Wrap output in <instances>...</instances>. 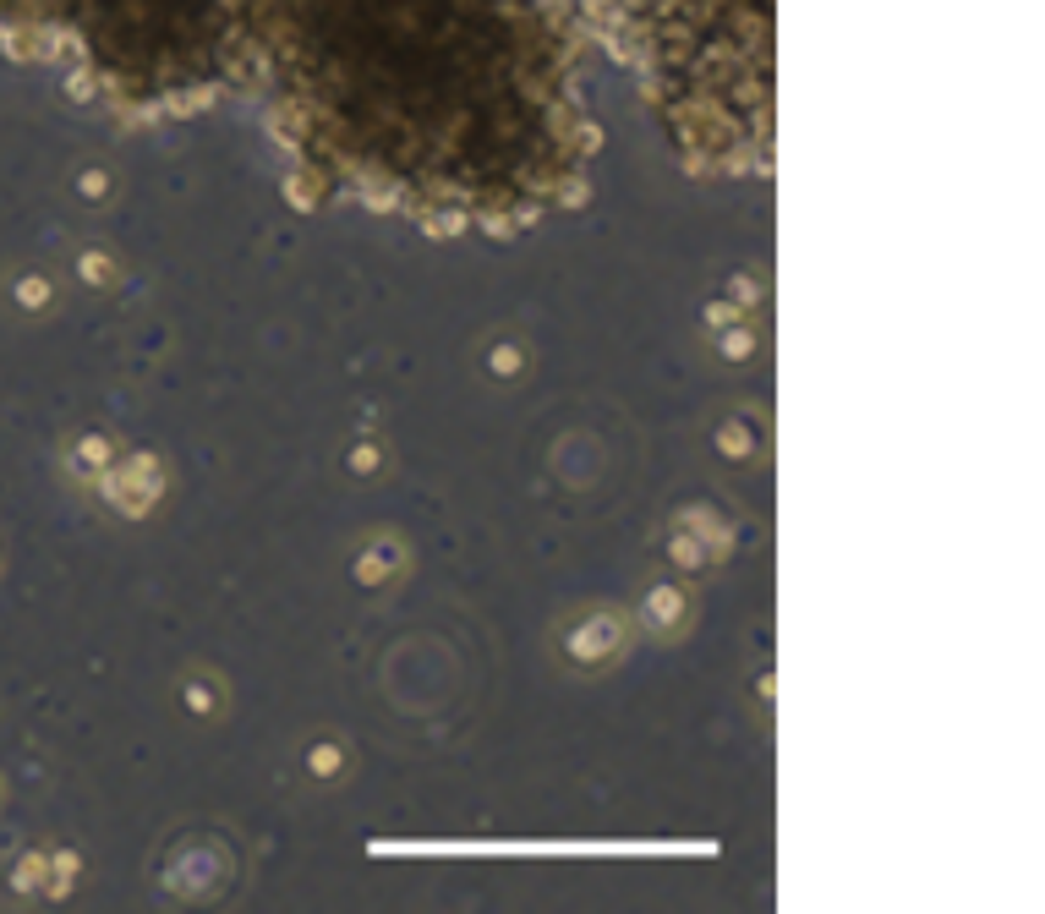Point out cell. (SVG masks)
Returning a JSON list of instances; mask_svg holds the SVG:
<instances>
[{
	"instance_id": "obj_1",
	"label": "cell",
	"mask_w": 1045,
	"mask_h": 914,
	"mask_svg": "<svg viewBox=\"0 0 1045 914\" xmlns=\"http://www.w3.org/2000/svg\"><path fill=\"white\" fill-rule=\"evenodd\" d=\"M241 27L307 148L351 176L487 198L581 160L553 0H241Z\"/></svg>"
},
{
	"instance_id": "obj_2",
	"label": "cell",
	"mask_w": 1045,
	"mask_h": 914,
	"mask_svg": "<svg viewBox=\"0 0 1045 914\" xmlns=\"http://www.w3.org/2000/svg\"><path fill=\"white\" fill-rule=\"evenodd\" d=\"M646 66L668 77L674 105L695 93L684 115L728 121L750 137L767 126V0H646L629 17Z\"/></svg>"
}]
</instances>
